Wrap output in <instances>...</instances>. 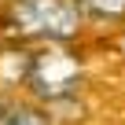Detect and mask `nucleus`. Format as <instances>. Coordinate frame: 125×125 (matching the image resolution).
Segmentation results:
<instances>
[{
	"label": "nucleus",
	"mask_w": 125,
	"mask_h": 125,
	"mask_svg": "<svg viewBox=\"0 0 125 125\" xmlns=\"http://www.w3.org/2000/svg\"><path fill=\"white\" fill-rule=\"evenodd\" d=\"M22 92L44 107L77 99L88 70L85 59L74 52V41H41V44H22Z\"/></svg>",
	"instance_id": "nucleus-1"
},
{
	"label": "nucleus",
	"mask_w": 125,
	"mask_h": 125,
	"mask_svg": "<svg viewBox=\"0 0 125 125\" xmlns=\"http://www.w3.org/2000/svg\"><path fill=\"white\" fill-rule=\"evenodd\" d=\"M85 19L74 0H4L0 37L11 44H41V41H77Z\"/></svg>",
	"instance_id": "nucleus-2"
},
{
	"label": "nucleus",
	"mask_w": 125,
	"mask_h": 125,
	"mask_svg": "<svg viewBox=\"0 0 125 125\" xmlns=\"http://www.w3.org/2000/svg\"><path fill=\"white\" fill-rule=\"evenodd\" d=\"M0 125H52V114L44 103L37 99H15V96H4L0 99Z\"/></svg>",
	"instance_id": "nucleus-3"
},
{
	"label": "nucleus",
	"mask_w": 125,
	"mask_h": 125,
	"mask_svg": "<svg viewBox=\"0 0 125 125\" xmlns=\"http://www.w3.org/2000/svg\"><path fill=\"white\" fill-rule=\"evenodd\" d=\"M85 26H125V0H74Z\"/></svg>",
	"instance_id": "nucleus-4"
}]
</instances>
